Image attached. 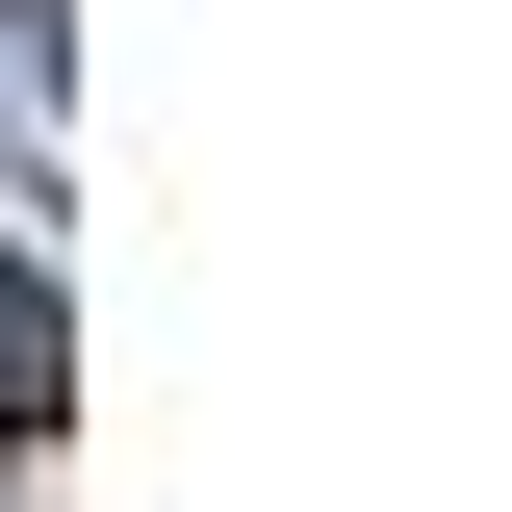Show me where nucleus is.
Instances as JSON below:
<instances>
[{
  "mask_svg": "<svg viewBox=\"0 0 512 512\" xmlns=\"http://www.w3.org/2000/svg\"><path fill=\"white\" fill-rule=\"evenodd\" d=\"M52 384H77V359H52V282L0 256V410H52Z\"/></svg>",
  "mask_w": 512,
  "mask_h": 512,
  "instance_id": "nucleus-1",
  "label": "nucleus"
}]
</instances>
